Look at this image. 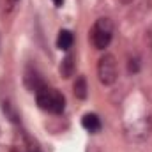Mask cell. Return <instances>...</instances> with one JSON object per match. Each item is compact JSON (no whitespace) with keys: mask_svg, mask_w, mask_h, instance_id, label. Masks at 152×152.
<instances>
[{"mask_svg":"<svg viewBox=\"0 0 152 152\" xmlns=\"http://www.w3.org/2000/svg\"><path fill=\"white\" fill-rule=\"evenodd\" d=\"M36 101H37L41 110H44L48 113H53V115L62 113L64 108H66L64 96L57 88H51V87H46V85L36 92Z\"/></svg>","mask_w":152,"mask_h":152,"instance_id":"6da1fadb","label":"cell"},{"mask_svg":"<svg viewBox=\"0 0 152 152\" xmlns=\"http://www.w3.org/2000/svg\"><path fill=\"white\" fill-rule=\"evenodd\" d=\"M113 37V21L110 18H97L90 28V41L96 50H104L110 46Z\"/></svg>","mask_w":152,"mask_h":152,"instance_id":"7a4b0ae2","label":"cell"},{"mask_svg":"<svg viewBox=\"0 0 152 152\" xmlns=\"http://www.w3.org/2000/svg\"><path fill=\"white\" fill-rule=\"evenodd\" d=\"M118 76V69H117V60L112 53H104L99 62H97V78L103 85L110 87L117 81Z\"/></svg>","mask_w":152,"mask_h":152,"instance_id":"3957f363","label":"cell"},{"mask_svg":"<svg viewBox=\"0 0 152 152\" xmlns=\"http://www.w3.org/2000/svg\"><path fill=\"white\" fill-rule=\"evenodd\" d=\"M25 85H27V88L32 90V92H37L39 88L44 87L42 78L39 76V73L34 67H27V71H25Z\"/></svg>","mask_w":152,"mask_h":152,"instance_id":"277c9868","label":"cell"},{"mask_svg":"<svg viewBox=\"0 0 152 152\" xmlns=\"http://www.w3.org/2000/svg\"><path fill=\"white\" fill-rule=\"evenodd\" d=\"M81 126L90 133H97L101 129V118L96 113H85L81 118Z\"/></svg>","mask_w":152,"mask_h":152,"instance_id":"5b68a950","label":"cell"},{"mask_svg":"<svg viewBox=\"0 0 152 152\" xmlns=\"http://www.w3.org/2000/svg\"><path fill=\"white\" fill-rule=\"evenodd\" d=\"M73 41H75V36H73L71 30H60L58 36H57V48L67 51L73 46Z\"/></svg>","mask_w":152,"mask_h":152,"instance_id":"8992f818","label":"cell"},{"mask_svg":"<svg viewBox=\"0 0 152 152\" xmlns=\"http://www.w3.org/2000/svg\"><path fill=\"white\" fill-rule=\"evenodd\" d=\"M75 96L78 99H85L87 97V80L83 76H78L75 81Z\"/></svg>","mask_w":152,"mask_h":152,"instance_id":"52a82bcc","label":"cell"},{"mask_svg":"<svg viewBox=\"0 0 152 152\" xmlns=\"http://www.w3.org/2000/svg\"><path fill=\"white\" fill-rule=\"evenodd\" d=\"M73 67H75V64H73V57L67 55V57L64 58L62 66H60V73L66 76V78H69V76L73 75Z\"/></svg>","mask_w":152,"mask_h":152,"instance_id":"ba28073f","label":"cell"},{"mask_svg":"<svg viewBox=\"0 0 152 152\" xmlns=\"http://www.w3.org/2000/svg\"><path fill=\"white\" fill-rule=\"evenodd\" d=\"M53 2H55V5H62V2H64V0H53Z\"/></svg>","mask_w":152,"mask_h":152,"instance_id":"9c48e42d","label":"cell"}]
</instances>
